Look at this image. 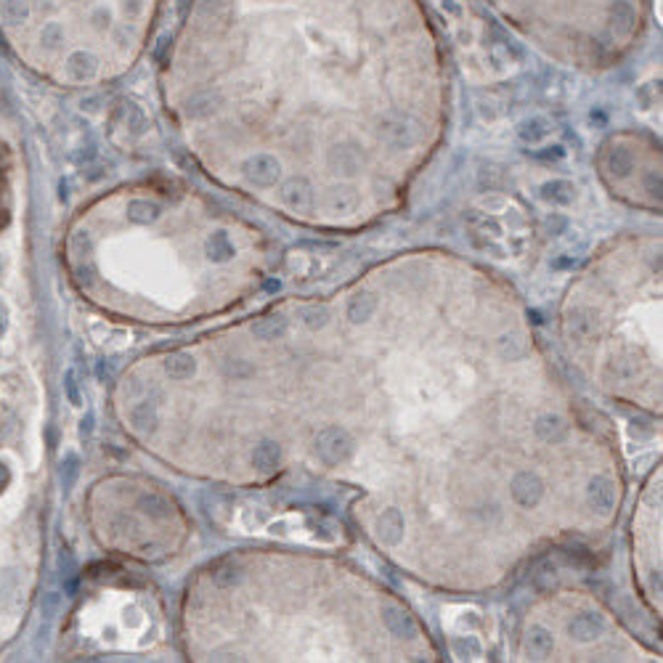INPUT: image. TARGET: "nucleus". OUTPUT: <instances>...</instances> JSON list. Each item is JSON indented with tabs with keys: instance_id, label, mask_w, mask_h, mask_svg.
I'll return each mask as SVG.
<instances>
[{
	"instance_id": "obj_1",
	"label": "nucleus",
	"mask_w": 663,
	"mask_h": 663,
	"mask_svg": "<svg viewBox=\"0 0 663 663\" xmlns=\"http://www.w3.org/2000/svg\"><path fill=\"white\" fill-rule=\"evenodd\" d=\"M353 451H356V441L350 438L345 427L326 424L324 430H318V435H316V454L326 467L348 465L353 459Z\"/></svg>"
},
{
	"instance_id": "obj_2",
	"label": "nucleus",
	"mask_w": 663,
	"mask_h": 663,
	"mask_svg": "<svg viewBox=\"0 0 663 663\" xmlns=\"http://www.w3.org/2000/svg\"><path fill=\"white\" fill-rule=\"evenodd\" d=\"M241 175L255 189H273L276 184H282V162L271 152L250 154L241 162Z\"/></svg>"
},
{
	"instance_id": "obj_3",
	"label": "nucleus",
	"mask_w": 663,
	"mask_h": 663,
	"mask_svg": "<svg viewBox=\"0 0 663 663\" xmlns=\"http://www.w3.org/2000/svg\"><path fill=\"white\" fill-rule=\"evenodd\" d=\"M510 496L515 499L518 507H522V510L536 507L544 496L542 478H539L536 472H531V470H520V472H515L512 480H510Z\"/></svg>"
},
{
	"instance_id": "obj_4",
	"label": "nucleus",
	"mask_w": 663,
	"mask_h": 663,
	"mask_svg": "<svg viewBox=\"0 0 663 663\" xmlns=\"http://www.w3.org/2000/svg\"><path fill=\"white\" fill-rule=\"evenodd\" d=\"M64 69H66V75H69V80L85 83V80H93V77L98 75L101 59H98L93 51H88V48H77V51H72V54L66 56Z\"/></svg>"
},
{
	"instance_id": "obj_5",
	"label": "nucleus",
	"mask_w": 663,
	"mask_h": 663,
	"mask_svg": "<svg viewBox=\"0 0 663 663\" xmlns=\"http://www.w3.org/2000/svg\"><path fill=\"white\" fill-rule=\"evenodd\" d=\"M587 504L599 515H610L616 507V486L605 475H595L587 486Z\"/></svg>"
},
{
	"instance_id": "obj_6",
	"label": "nucleus",
	"mask_w": 663,
	"mask_h": 663,
	"mask_svg": "<svg viewBox=\"0 0 663 663\" xmlns=\"http://www.w3.org/2000/svg\"><path fill=\"white\" fill-rule=\"evenodd\" d=\"M605 629H608V621H605V616L592 613V610H587V613H578L576 619L568 623L571 637H573V640H578V642L597 640V637H602V634H605Z\"/></svg>"
},
{
	"instance_id": "obj_7",
	"label": "nucleus",
	"mask_w": 663,
	"mask_h": 663,
	"mask_svg": "<svg viewBox=\"0 0 663 663\" xmlns=\"http://www.w3.org/2000/svg\"><path fill=\"white\" fill-rule=\"evenodd\" d=\"M128 419H131V424L138 433H152L154 427L160 424V403H157V398L143 395L141 401L131 406Z\"/></svg>"
},
{
	"instance_id": "obj_8",
	"label": "nucleus",
	"mask_w": 663,
	"mask_h": 663,
	"mask_svg": "<svg viewBox=\"0 0 663 663\" xmlns=\"http://www.w3.org/2000/svg\"><path fill=\"white\" fill-rule=\"evenodd\" d=\"M377 308H380V300H377V294L371 292H356L353 297L348 300V305H345V316H348L350 324H366L369 318H374V313H377Z\"/></svg>"
},
{
	"instance_id": "obj_9",
	"label": "nucleus",
	"mask_w": 663,
	"mask_h": 663,
	"mask_svg": "<svg viewBox=\"0 0 663 663\" xmlns=\"http://www.w3.org/2000/svg\"><path fill=\"white\" fill-rule=\"evenodd\" d=\"M552 650H555V637H552V631H546L544 626H531L528 637H525V652H528V658L544 661V658L552 655Z\"/></svg>"
},
{
	"instance_id": "obj_10",
	"label": "nucleus",
	"mask_w": 663,
	"mask_h": 663,
	"mask_svg": "<svg viewBox=\"0 0 663 663\" xmlns=\"http://www.w3.org/2000/svg\"><path fill=\"white\" fill-rule=\"evenodd\" d=\"M533 433L539 435L544 443H560L568 438V424L555 414H544L533 422Z\"/></svg>"
},
{
	"instance_id": "obj_11",
	"label": "nucleus",
	"mask_w": 663,
	"mask_h": 663,
	"mask_svg": "<svg viewBox=\"0 0 663 663\" xmlns=\"http://www.w3.org/2000/svg\"><path fill=\"white\" fill-rule=\"evenodd\" d=\"M205 255L213 263H229L237 255V247L226 231H213L205 241Z\"/></svg>"
},
{
	"instance_id": "obj_12",
	"label": "nucleus",
	"mask_w": 663,
	"mask_h": 663,
	"mask_svg": "<svg viewBox=\"0 0 663 663\" xmlns=\"http://www.w3.org/2000/svg\"><path fill=\"white\" fill-rule=\"evenodd\" d=\"M377 533H380V539L385 544H390V546H395V544L403 539V518L398 510H385L377 518Z\"/></svg>"
},
{
	"instance_id": "obj_13",
	"label": "nucleus",
	"mask_w": 663,
	"mask_h": 663,
	"mask_svg": "<svg viewBox=\"0 0 663 663\" xmlns=\"http://www.w3.org/2000/svg\"><path fill=\"white\" fill-rule=\"evenodd\" d=\"M382 621L385 626L395 634V637H417V623L409 613H403L401 608H385L382 610Z\"/></svg>"
},
{
	"instance_id": "obj_14",
	"label": "nucleus",
	"mask_w": 663,
	"mask_h": 663,
	"mask_svg": "<svg viewBox=\"0 0 663 663\" xmlns=\"http://www.w3.org/2000/svg\"><path fill=\"white\" fill-rule=\"evenodd\" d=\"M165 371H167L170 380H189L196 371V361L191 353L175 350V353H170V356L165 359Z\"/></svg>"
},
{
	"instance_id": "obj_15",
	"label": "nucleus",
	"mask_w": 663,
	"mask_h": 663,
	"mask_svg": "<svg viewBox=\"0 0 663 663\" xmlns=\"http://www.w3.org/2000/svg\"><path fill=\"white\" fill-rule=\"evenodd\" d=\"M282 462V448L276 441H261L255 451H252V465L261 470V472H271V470L279 467Z\"/></svg>"
},
{
	"instance_id": "obj_16",
	"label": "nucleus",
	"mask_w": 663,
	"mask_h": 663,
	"mask_svg": "<svg viewBox=\"0 0 663 663\" xmlns=\"http://www.w3.org/2000/svg\"><path fill=\"white\" fill-rule=\"evenodd\" d=\"M289 329V321L284 316H263L252 324V335L258 340H279L287 335Z\"/></svg>"
},
{
	"instance_id": "obj_17",
	"label": "nucleus",
	"mask_w": 663,
	"mask_h": 663,
	"mask_svg": "<svg viewBox=\"0 0 663 663\" xmlns=\"http://www.w3.org/2000/svg\"><path fill=\"white\" fill-rule=\"evenodd\" d=\"M125 213H128V220H131V223L149 226V223H154V220L160 217L162 210H160L157 202H149V199H131L128 207H125Z\"/></svg>"
},
{
	"instance_id": "obj_18",
	"label": "nucleus",
	"mask_w": 663,
	"mask_h": 663,
	"mask_svg": "<svg viewBox=\"0 0 663 663\" xmlns=\"http://www.w3.org/2000/svg\"><path fill=\"white\" fill-rule=\"evenodd\" d=\"M451 650H454L457 658L475 661V658L483 655V645H480L478 637H472V634H462V637H454V640H451Z\"/></svg>"
},
{
	"instance_id": "obj_19",
	"label": "nucleus",
	"mask_w": 663,
	"mask_h": 663,
	"mask_svg": "<svg viewBox=\"0 0 663 663\" xmlns=\"http://www.w3.org/2000/svg\"><path fill=\"white\" fill-rule=\"evenodd\" d=\"M0 16L8 24H22L30 19V3L27 0H3L0 3Z\"/></svg>"
},
{
	"instance_id": "obj_20",
	"label": "nucleus",
	"mask_w": 663,
	"mask_h": 663,
	"mask_svg": "<svg viewBox=\"0 0 663 663\" xmlns=\"http://www.w3.org/2000/svg\"><path fill=\"white\" fill-rule=\"evenodd\" d=\"M59 573H61V581H64V589L72 595L77 584V560L69 549H61L59 555Z\"/></svg>"
},
{
	"instance_id": "obj_21",
	"label": "nucleus",
	"mask_w": 663,
	"mask_h": 663,
	"mask_svg": "<svg viewBox=\"0 0 663 663\" xmlns=\"http://www.w3.org/2000/svg\"><path fill=\"white\" fill-rule=\"evenodd\" d=\"M300 318H303V324L308 326V329H324L326 324H329V308L326 305H308V308H303L300 311Z\"/></svg>"
},
{
	"instance_id": "obj_22",
	"label": "nucleus",
	"mask_w": 663,
	"mask_h": 663,
	"mask_svg": "<svg viewBox=\"0 0 663 663\" xmlns=\"http://www.w3.org/2000/svg\"><path fill=\"white\" fill-rule=\"evenodd\" d=\"M61 43H64V27L59 22L43 24V30H40V45H43L45 51H59Z\"/></svg>"
},
{
	"instance_id": "obj_23",
	"label": "nucleus",
	"mask_w": 663,
	"mask_h": 663,
	"mask_svg": "<svg viewBox=\"0 0 663 663\" xmlns=\"http://www.w3.org/2000/svg\"><path fill=\"white\" fill-rule=\"evenodd\" d=\"M59 475H61V489H64V494H69V491L75 489L77 475H80V457H77V454H66L64 462H61Z\"/></svg>"
},
{
	"instance_id": "obj_24",
	"label": "nucleus",
	"mask_w": 663,
	"mask_h": 663,
	"mask_svg": "<svg viewBox=\"0 0 663 663\" xmlns=\"http://www.w3.org/2000/svg\"><path fill=\"white\" fill-rule=\"evenodd\" d=\"M141 510L146 512V515H152V518H167V515H170V504H167V499L160 496V494H143Z\"/></svg>"
},
{
	"instance_id": "obj_25",
	"label": "nucleus",
	"mask_w": 663,
	"mask_h": 663,
	"mask_svg": "<svg viewBox=\"0 0 663 663\" xmlns=\"http://www.w3.org/2000/svg\"><path fill=\"white\" fill-rule=\"evenodd\" d=\"M223 371H226V377H234V380H247V377L255 374V366H250L241 359H229L223 364Z\"/></svg>"
},
{
	"instance_id": "obj_26",
	"label": "nucleus",
	"mask_w": 663,
	"mask_h": 663,
	"mask_svg": "<svg viewBox=\"0 0 663 663\" xmlns=\"http://www.w3.org/2000/svg\"><path fill=\"white\" fill-rule=\"evenodd\" d=\"M64 390H66V398H69V403H72V406H83V395H80V382H77L75 369H69V371L64 374Z\"/></svg>"
},
{
	"instance_id": "obj_27",
	"label": "nucleus",
	"mask_w": 663,
	"mask_h": 663,
	"mask_svg": "<svg viewBox=\"0 0 663 663\" xmlns=\"http://www.w3.org/2000/svg\"><path fill=\"white\" fill-rule=\"evenodd\" d=\"M239 578V568L234 566V563H226V566H220V571L215 573V581L217 584H234Z\"/></svg>"
},
{
	"instance_id": "obj_28",
	"label": "nucleus",
	"mask_w": 663,
	"mask_h": 663,
	"mask_svg": "<svg viewBox=\"0 0 663 663\" xmlns=\"http://www.w3.org/2000/svg\"><path fill=\"white\" fill-rule=\"evenodd\" d=\"M56 608H59V595H45L43 597V616L45 619H51L56 613Z\"/></svg>"
},
{
	"instance_id": "obj_29",
	"label": "nucleus",
	"mask_w": 663,
	"mask_h": 663,
	"mask_svg": "<svg viewBox=\"0 0 663 663\" xmlns=\"http://www.w3.org/2000/svg\"><path fill=\"white\" fill-rule=\"evenodd\" d=\"M459 626H462V629H465V626L475 629V626H480V616L475 613V610H470V613H462V619H459Z\"/></svg>"
},
{
	"instance_id": "obj_30",
	"label": "nucleus",
	"mask_w": 663,
	"mask_h": 663,
	"mask_svg": "<svg viewBox=\"0 0 663 663\" xmlns=\"http://www.w3.org/2000/svg\"><path fill=\"white\" fill-rule=\"evenodd\" d=\"M90 433H93V417L88 414L85 419H83V424H80V435H83V438H90Z\"/></svg>"
},
{
	"instance_id": "obj_31",
	"label": "nucleus",
	"mask_w": 663,
	"mask_h": 663,
	"mask_svg": "<svg viewBox=\"0 0 663 663\" xmlns=\"http://www.w3.org/2000/svg\"><path fill=\"white\" fill-rule=\"evenodd\" d=\"M3 335H6V313L0 311V338H3Z\"/></svg>"
}]
</instances>
